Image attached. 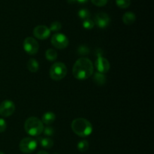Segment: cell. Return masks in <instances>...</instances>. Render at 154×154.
Instances as JSON below:
<instances>
[{
  "label": "cell",
  "mask_w": 154,
  "mask_h": 154,
  "mask_svg": "<svg viewBox=\"0 0 154 154\" xmlns=\"http://www.w3.org/2000/svg\"><path fill=\"white\" fill-rule=\"evenodd\" d=\"M94 25V22L90 19L85 20H84V22H83V26H84V28H85L86 29H91L93 28Z\"/></svg>",
  "instance_id": "22"
},
{
  "label": "cell",
  "mask_w": 154,
  "mask_h": 154,
  "mask_svg": "<svg viewBox=\"0 0 154 154\" xmlns=\"http://www.w3.org/2000/svg\"><path fill=\"white\" fill-rule=\"evenodd\" d=\"M44 123L37 117H32L27 119L24 124V129L31 136H38L43 132Z\"/></svg>",
  "instance_id": "3"
},
{
  "label": "cell",
  "mask_w": 154,
  "mask_h": 154,
  "mask_svg": "<svg viewBox=\"0 0 154 154\" xmlns=\"http://www.w3.org/2000/svg\"><path fill=\"white\" fill-rule=\"evenodd\" d=\"M45 57L48 61H55L57 59V53L54 49H48L45 53Z\"/></svg>",
  "instance_id": "17"
},
{
  "label": "cell",
  "mask_w": 154,
  "mask_h": 154,
  "mask_svg": "<svg viewBox=\"0 0 154 154\" xmlns=\"http://www.w3.org/2000/svg\"><path fill=\"white\" fill-rule=\"evenodd\" d=\"M78 53L80 55H87L90 53V49L85 45H81L78 49Z\"/></svg>",
  "instance_id": "23"
},
{
  "label": "cell",
  "mask_w": 154,
  "mask_h": 154,
  "mask_svg": "<svg viewBox=\"0 0 154 154\" xmlns=\"http://www.w3.org/2000/svg\"><path fill=\"white\" fill-rule=\"evenodd\" d=\"M15 111V105L11 100H5L0 105V114L4 117L11 116Z\"/></svg>",
  "instance_id": "8"
},
{
  "label": "cell",
  "mask_w": 154,
  "mask_h": 154,
  "mask_svg": "<svg viewBox=\"0 0 154 154\" xmlns=\"http://www.w3.org/2000/svg\"><path fill=\"white\" fill-rule=\"evenodd\" d=\"M51 44L57 49H64L69 45V39L65 35L57 33L54 35L51 38Z\"/></svg>",
  "instance_id": "6"
},
{
  "label": "cell",
  "mask_w": 154,
  "mask_h": 154,
  "mask_svg": "<svg viewBox=\"0 0 154 154\" xmlns=\"http://www.w3.org/2000/svg\"><path fill=\"white\" fill-rule=\"evenodd\" d=\"M0 154H5V153H3L2 152H0Z\"/></svg>",
  "instance_id": "29"
},
{
  "label": "cell",
  "mask_w": 154,
  "mask_h": 154,
  "mask_svg": "<svg viewBox=\"0 0 154 154\" xmlns=\"http://www.w3.org/2000/svg\"><path fill=\"white\" fill-rule=\"evenodd\" d=\"M56 120V115L54 113L51 112H46L45 113L43 116H42V123H45L46 125H51Z\"/></svg>",
  "instance_id": "13"
},
{
  "label": "cell",
  "mask_w": 154,
  "mask_h": 154,
  "mask_svg": "<svg viewBox=\"0 0 154 154\" xmlns=\"http://www.w3.org/2000/svg\"><path fill=\"white\" fill-rule=\"evenodd\" d=\"M116 4L120 8H127L131 4V0H116Z\"/></svg>",
  "instance_id": "19"
},
{
  "label": "cell",
  "mask_w": 154,
  "mask_h": 154,
  "mask_svg": "<svg viewBox=\"0 0 154 154\" xmlns=\"http://www.w3.org/2000/svg\"><path fill=\"white\" fill-rule=\"evenodd\" d=\"M87 1H88V0H68V2H69V3H73L77 2L80 3V4H84V3L87 2Z\"/></svg>",
  "instance_id": "27"
},
{
  "label": "cell",
  "mask_w": 154,
  "mask_h": 154,
  "mask_svg": "<svg viewBox=\"0 0 154 154\" xmlns=\"http://www.w3.org/2000/svg\"><path fill=\"white\" fill-rule=\"evenodd\" d=\"M62 25L60 22L58 21H54L51 24V26H50L49 29L52 32H58L61 29Z\"/></svg>",
  "instance_id": "21"
},
{
  "label": "cell",
  "mask_w": 154,
  "mask_h": 154,
  "mask_svg": "<svg viewBox=\"0 0 154 154\" xmlns=\"http://www.w3.org/2000/svg\"><path fill=\"white\" fill-rule=\"evenodd\" d=\"M67 68L63 63H56L50 69V76L54 81H60L66 76Z\"/></svg>",
  "instance_id": "4"
},
{
  "label": "cell",
  "mask_w": 154,
  "mask_h": 154,
  "mask_svg": "<svg viewBox=\"0 0 154 154\" xmlns=\"http://www.w3.org/2000/svg\"><path fill=\"white\" fill-rule=\"evenodd\" d=\"M7 128V124L4 119L0 118V132H4Z\"/></svg>",
  "instance_id": "26"
},
{
  "label": "cell",
  "mask_w": 154,
  "mask_h": 154,
  "mask_svg": "<svg viewBox=\"0 0 154 154\" xmlns=\"http://www.w3.org/2000/svg\"><path fill=\"white\" fill-rule=\"evenodd\" d=\"M38 143L36 140L34 138H24L20 142V150L24 153H31L35 150L37 148Z\"/></svg>",
  "instance_id": "5"
},
{
  "label": "cell",
  "mask_w": 154,
  "mask_h": 154,
  "mask_svg": "<svg viewBox=\"0 0 154 154\" xmlns=\"http://www.w3.org/2000/svg\"><path fill=\"white\" fill-rule=\"evenodd\" d=\"M78 16H79V17L81 18V20H85L90 19V11H89V10H87V9L82 8L78 11Z\"/></svg>",
  "instance_id": "18"
},
{
  "label": "cell",
  "mask_w": 154,
  "mask_h": 154,
  "mask_svg": "<svg viewBox=\"0 0 154 154\" xmlns=\"http://www.w3.org/2000/svg\"><path fill=\"white\" fill-rule=\"evenodd\" d=\"M38 141L40 145L44 148L51 149L54 146V141L50 138L40 137V138H38Z\"/></svg>",
  "instance_id": "14"
},
{
  "label": "cell",
  "mask_w": 154,
  "mask_h": 154,
  "mask_svg": "<svg viewBox=\"0 0 154 154\" xmlns=\"http://www.w3.org/2000/svg\"><path fill=\"white\" fill-rule=\"evenodd\" d=\"M37 154H49V153H48V152L45 151V150H41V151H39Z\"/></svg>",
  "instance_id": "28"
},
{
  "label": "cell",
  "mask_w": 154,
  "mask_h": 154,
  "mask_svg": "<svg viewBox=\"0 0 154 154\" xmlns=\"http://www.w3.org/2000/svg\"><path fill=\"white\" fill-rule=\"evenodd\" d=\"M135 20H136V16L133 12H126L123 16V22L126 25H132L135 23Z\"/></svg>",
  "instance_id": "12"
},
{
  "label": "cell",
  "mask_w": 154,
  "mask_h": 154,
  "mask_svg": "<svg viewBox=\"0 0 154 154\" xmlns=\"http://www.w3.org/2000/svg\"><path fill=\"white\" fill-rule=\"evenodd\" d=\"M27 69L30 72H32V73L37 72L39 69V65L37 60L35 59H30L27 63Z\"/></svg>",
  "instance_id": "16"
},
{
  "label": "cell",
  "mask_w": 154,
  "mask_h": 154,
  "mask_svg": "<svg viewBox=\"0 0 154 154\" xmlns=\"http://www.w3.org/2000/svg\"><path fill=\"white\" fill-rule=\"evenodd\" d=\"M95 66H96L98 72H100V73L102 74L107 73L110 69L109 62L107 59L104 58L102 57H98L96 63H95Z\"/></svg>",
  "instance_id": "11"
},
{
  "label": "cell",
  "mask_w": 154,
  "mask_h": 154,
  "mask_svg": "<svg viewBox=\"0 0 154 154\" xmlns=\"http://www.w3.org/2000/svg\"><path fill=\"white\" fill-rule=\"evenodd\" d=\"M43 133L45 135H48V136H52L54 134V129L51 126H46V127H44L43 129Z\"/></svg>",
  "instance_id": "24"
},
{
  "label": "cell",
  "mask_w": 154,
  "mask_h": 154,
  "mask_svg": "<svg viewBox=\"0 0 154 154\" xmlns=\"http://www.w3.org/2000/svg\"><path fill=\"white\" fill-rule=\"evenodd\" d=\"M93 81L97 85L103 86L106 83L107 79L104 74L100 73V72H96L94 75V78H93Z\"/></svg>",
  "instance_id": "15"
},
{
  "label": "cell",
  "mask_w": 154,
  "mask_h": 154,
  "mask_svg": "<svg viewBox=\"0 0 154 154\" xmlns=\"http://www.w3.org/2000/svg\"><path fill=\"white\" fill-rule=\"evenodd\" d=\"M91 2L95 5L99 7H103L108 3V0H91Z\"/></svg>",
  "instance_id": "25"
},
{
  "label": "cell",
  "mask_w": 154,
  "mask_h": 154,
  "mask_svg": "<svg viewBox=\"0 0 154 154\" xmlns=\"http://www.w3.org/2000/svg\"><path fill=\"white\" fill-rule=\"evenodd\" d=\"M110 22H111V18L108 14L105 12H99L96 14L94 18V24H96L99 28L105 29L108 26Z\"/></svg>",
  "instance_id": "9"
},
{
  "label": "cell",
  "mask_w": 154,
  "mask_h": 154,
  "mask_svg": "<svg viewBox=\"0 0 154 154\" xmlns=\"http://www.w3.org/2000/svg\"><path fill=\"white\" fill-rule=\"evenodd\" d=\"M89 148V143L86 140L81 141L78 144V149L81 152H85L88 150Z\"/></svg>",
  "instance_id": "20"
},
{
  "label": "cell",
  "mask_w": 154,
  "mask_h": 154,
  "mask_svg": "<svg viewBox=\"0 0 154 154\" xmlns=\"http://www.w3.org/2000/svg\"><path fill=\"white\" fill-rule=\"evenodd\" d=\"M33 35L37 38L41 40L47 39L51 35V30L46 26H38L33 30Z\"/></svg>",
  "instance_id": "10"
},
{
  "label": "cell",
  "mask_w": 154,
  "mask_h": 154,
  "mask_svg": "<svg viewBox=\"0 0 154 154\" xmlns=\"http://www.w3.org/2000/svg\"><path fill=\"white\" fill-rule=\"evenodd\" d=\"M24 51L29 55H35L38 53L39 49V45L37 41L33 38L28 37L23 42Z\"/></svg>",
  "instance_id": "7"
},
{
  "label": "cell",
  "mask_w": 154,
  "mask_h": 154,
  "mask_svg": "<svg viewBox=\"0 0 154 154\" xmlns=\"http://www.w3.org/2000/svg\"><path fill=\"white\" fill-rule=\"evenodd\" d=\"M73 75L76 79L86 80L93 73V64L87 58H80L74 64L72 69Z\"/></svg>",
  "instance_id": "1"
},
{
  "label": "cell",
  "mask_w": 154,
  "mask_h": 154,
  "mask_svg": "<svg viewBox=\"0 0 154 154\" xmlns=\"http://www.w3.org/2000/svg\"><path fill=\"white\" fill-rule=\"evenodd\" d=\"M72 129L78 136L85 138L91 135L93 126L87 120L84 118H77L72 123Z\"/></svg>",
  "instance_id": "2"
}]
</instances>
